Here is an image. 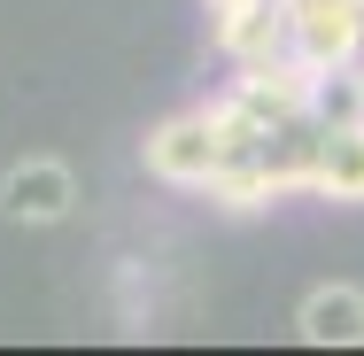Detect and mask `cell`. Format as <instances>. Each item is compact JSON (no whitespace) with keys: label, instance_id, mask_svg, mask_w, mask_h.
Segmentation results:
<instances>
[{"label":"cell","instance_id":"8992f818","mask_svg":"<svg viewBox=\"0 0 364 356\" xmlns=\"http://www.w3.org/2000/svg\"><path fill=\"white\" fill-rule=\"evenodd\" d=\"M210 210L225 217H256V210H272L279 202V186H272V171H264V155H225L218 171H210Z\"/></svg>","mask_w":364,"mask_h":356},{"label":"cell","instance_id":"7a4b0ae2","mask_svg":"<svg viewBox=\"0 0 364 356\" xmlns=\"http://www.w3.org/2000/svg\"><path fill=\"white\" fill-rule=\"evenodd\" d=\"M287 23L310 70H341L364 55V0H287Z\"/></svg>","mask_w":364,"mask_h":356},{"label":"cell","instance_id":"5b68a950","mask_svg":"<svg viewBox=\"0 0 364 356\" xmlns=\"http://www.w3.org/2000/svg\"><path fill=\"white\" fill-rule=\"evenodd\" d=\"M294 333L310 349H364V286H349V279L310 286L302 310H294Z\"/></svg>","mask_w":364,"mask_h":356},{"label":"cell","instance_id":"6da1fadb","mask_svg":"<svg viewBox=\"0 0 364 356\" xmlns=\"http://www.w3.org/2000/svg\"><path fill=\"white\" fill-rule=\"evenodd\" d=\"M140 163H147V178H163V186H186V194H202V186H210V171L225 163L218 117H210V109H178V117L147 124Z\"/></svg>","mask_w":364,"mask_h":356},{"label":"cell","instance_id":"9c48e42d","mask_svg":"<svg viewBox=\"0 0 364 356\" xmlns=\"http://www.w3.org/2000/svg\"><path fill=\"white\" fill-rule=\"evenodd\" d=\"M147 310H155V294L140 286V264H124V271H117V318H124L132 333H147Z\"/></svg>","mask_w":364,"mask_h":356},{"label":"cell","instance_id":"3957f363","mask_svg":"<svg viewBox=\"0 0 364 356\" xmlns=\"http://www.w3.org/2000/svg\"><path fill=\"white\" fill-rule=\"evenodd\" d=\"M70 210H77V178L63 155H23L0 178V217H16V225H63Z\"/></svg>","mask_w":364,"mask_h":356},{"label":"cell","instance_id":"ba28073f","mask_svg":"<svg viewBox=\"0 0 364 356\" xmlns=\"http://www.w3.org/2000/svg\"><path fill=\"white\" fill-rule=\"evenodd\" d=\"M310 117L318 124H364V63H341V70L310 77Z\"/></svg>","mask_w":364,"mask_h":356},{"label":"cell","instance_id":"52a82bcc","mask_svg":"<svg viewBox=\"0 0 364 356\" xmlns=\"http://www.w3.org/2000/svg\"><path fill=\"white\" fill-rule=\"evenodd\" d=\"M318 194L357 210L364 202V124H326V163H318Z\"/></svg>","mask_w":364,"mask_h":356},{"label":"cell","instance_id":"277c9868","mask_svg":"<svg viewBox=\"0 0 364 356\" xmlns=\"http://www.w3.org/2000/svg\"><path fill=\"white\" fill-rule=\"evenodd\" d=\"M318 163H326V124L310 109H294V117H279L264 132V171H272L279 202L287 194H318Z\"/></svg>","mask_w":364,"mask_h":356}]
</instances>
